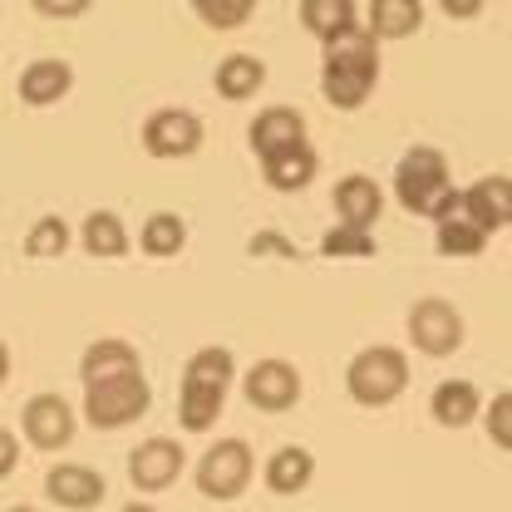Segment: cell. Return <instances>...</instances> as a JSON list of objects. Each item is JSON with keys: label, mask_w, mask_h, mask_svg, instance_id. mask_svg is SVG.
Here are the masks:
<instances>
[{"label": "cell", "mask_w": 512, "mask_h": 512, "mask_svg": "<svg viewBox=\"0 0 512 512\" xmlns=\"http://www.w3.org/2000/svg\"><path fill=\"white\" fill-rule=\"evenodd\" d=\"M335 217H340V227H360V232H375V222H380L384 212V192L375 178H365V173H345L340 183H335Z\"/></svg>", "instance_id": "9a60e30c"}, {"label": "cell", "mask_w": 512, "mask_h": 512, "mask_svg": "<svg viewBox=\"0 0 512 512\" xmlns=\"http://www.w3.org/2000/svg\"><path fill=\"white\" fill-rule=\"evenodd\" d=\"M242 394H247V404L261 409V414H286V409L301 399V370H296L291 360H281V355L256 360L252 370L242 375Z\"/></svg>", "instance_id": "8fae6325"}, {"label": "cell", "mask_w": 512, "mask_h": 512, "mask_svg": "<svg viewBox=\"0 0 512 512\" xmlns=\"http://www.w3.org/2000/svg\"><path fill=\"white\" fill-rule=\"evenodd\" d=\"M119 512H163V508H153V503H124Z\"/></svg>", "instance_id": "d590c367"}, {"label": "cell", "mask_w": 512, "mask_h": 512, "mask_svg": "<svg viewBox=\"0 0 512 512\" xmlns=\"http://www.w3.org/2000/svg\"><path fill=\"white\" fill-rule=\"evenodd\" d=\"M10 512H40V508H30V503H15V508H10Z\"/></svg>", "instance_id": "8d00e7d4"}, {"label": "cell", "mask_w": 512, "mask_h": 512, "mask_svg": "<svg viewBox=\"0 0 512 512\" xmlns=\"http://www.w3.org/2000/svg\"><path fill=\"white\" fill-rule=\"evenodd\" d=\"M301 25H306V35H316L320 45H330V40L350 35L365 20L355 15V0H301Z\"/></svg>", "instance_id": "603a6c76"}, {"label": "cell", "mask_w": 512, "mask_h": 512, "mask_svg": "<svg viewBox=\"0 0 512 512\" xmlns=\"http://www.w3.org/2000/svg\"><path fill=\"white\" fill-rule=\"evenodd\" d=\"M45 493H50V503H60V508H69V512H89L109 498V483H104V473L89 468V463H55V468L45 473Z\"/></svg>", "instance_id": "7c38bea8"}, {"label": "cell", "mask_w": 512, "mask_h": 512, "mask_svg": "<svg viewBox=\"0 0 512 512\" xmlns=\"http://www.w3.org/2000/svg\"><path fill=\"white\" fill-rule=\"evenodd\" d=\"M138 143H143V153L158 158V163L192 158V153L202 148V119H197L192 109H178V104L153 109V114L143 119V128H138Z\"/></svg>", "instance_id": "ba28073f"}, {"label": "cell", "mask_w": 512, "mask_h": 512, "mask_svg": "<svg viewBox=\"0 0 512 512\" xmlns=\"http://www.w3.org/2000/svg\"><path fill=\"white\" fill-rule=\"evenodd\" d=\"M69 89H74V64L69 60H30L20 69V84H15V94H20V104H30V109H50V104H60L69 99Z\"/></svg>", "instance_id": "2e32d148"}, {"label": "cell", "mask_w": 512, "mask_h": 512, "mask_svg": "<svg viewBox=\"0 0 512 512\" xmlns=\"http://www.w3.org/2000/svg\"><path fill=\"white\" fill-rule=\"evenodd\" d=\"M320 256H380V242H375V232H360V227H330L325 237H320Z\"/></svg>", "instance_id": "f1b7e54d"}, {"label": "cell", "mask_w": 512, "mask_h": 512, "mask_svg": "<svg viewBox=\"0 0 512 512\" xmlns=\"http://www.w3.org/2000/svg\"><path fill=\"white\" fill-rule=\"evenodd\" d=\"M463 335H468L463 311H458L453 301H444V296H419V301L409 306V340H414L419 355L448 360V355L463 350Z\"/></svg>", "instance_id": "52a82bcc"}, {"label": "cell", "mask_w": 512, "mask_h": 512, "mask_svg": "<svg viewBox=\"0 0 512 512\" xmlns=\"http://www.w3.org/2000/svg\"><path fill=\"white\" fill-rule=\"evenodd\" d=\"M188 5H192V15H197L207 30H217V35L242 30L256 15V0H188Z\"/></svg>", "instance_id": "83f0119b"}, {"label": "cell", "mask_w": 512, "mask_h": 512, "mask_svg": "<svg viewBox=\"0 0 512 512\" xmlns=\"http://www.w3.org/2000/svg\"><path fill=\"white\" fill-rule=\"evenodd\" d=\"M128 370H143V355L138 345L124 340V335H99L84 345L79 355V380L94 384V380H114V375H128Z\"/></svg>", "instance_id": "e0dca14e"}, {"label": "cell", "mask_w": 512, "mask_h": 512, "mask_svg": "<svg viewBox=\"0 0 512 512\" xmlns=\"http://www.w3.org/2000/svg\"><path fill=\"white\" fill-rule=\"evenodd\" d=\"M458 212L473 217L488 237L512 227V178L493 173V178H478L473 188H458Z\"/></svg>", "instance_id": "5bb4252c"}, {"label": "cell", "mask_w": 512, "mask_h": 512, "mask_svg": "<svg viewBox=\"0 0 512 512\" xmlns=\"http://www.w3.org/2000/svg\"><path fill=\"white\" fill-rule=\"evenodd\" d=\"M316 168H320L316 148H311V143H296V148L266 158V163H261V178H266L271 192H306L311 178H316Z\"/></svg>", "instance_id": "ffe728a7"}, {"label": "cell", "mask_w": 512, "mask_h": 512, "mask_svg": "<svg viewBox=\"0 0 512 512\" xmlns=\"http://www.w3.org/2000/svg\"><path fill=\"white\" fill-rule=\"evenodd\" d=\"M365 30L375 40H409L424 30V0H370Z\"/></svg>", "instance_id": "7402d4cb"}, {"label": "cell", "mask_w": 512, "mask_h": 512, "mask_svg": "<svg viewBox=\"0 0 512 512\" xmlns=\"http://www.w3.org/2000/svg\"><path fill=\"white\" fill-rule=\"evenodd\" d=\"M10 380V345H5V340H0V384Z\"/></svg>", "instance_id": "e575fe53"}, {"label": "cell", "mask_w": 512, "mask_h": 512, "mask_svg": "<svg viewBox=\"0 0 512 512\" xmlns=\"http://www.w3.org/2000/svg\"><path fill=\"white\" fill-rule=\"evenodd\" d=\"M261 478H266V488H271L276 498H296V493H306L311 478H316V453L301 444H281L266 458Z\"/></svg>", "instance_id": "ac0fdd59"}, {"label": "cell", "mask_w": 512, "mask_h": 512, "mask_svg": "<svg viewBox=\"0 0 512 512\" xmlns=\"http://www.w3.org/2000/svg\"><path fill=\"white\" fill-rule=\"evenodd\" d=\"M183 468H188V448L178 444V439H163V434L143 439V444L128 453V483H133L138 493H163V488H173V483L183 478Z\"/></svg>", "instance_id": "30bf717a"}, {"label": "cell", "mask_w": 512, "mask_h": 512, "mask_svg": "<svg viewBox=\"0 0 512 512\" xmlns=\"http://www.w3.org/2000/svg\"><path fill=\"white\" fill-rule=\"evenodd\" d=\"M69 242H74L69 222L55 217V212H45V217H35V227L25 232V256H35V261H55V256L69 252Z\"/></svg>", "instance_id": "4316f807"}, {"label": "cell", "mask_w": 512, "mask_h": 512, "mask_svg": "<svg viewBox=\"0 0 512 512\" xmlns=\"http://www.w3.org/2000/svg\"><path fill=\"white\" fill-rule=\"evenodd\" d=\"M20 429H25V444H35L40 453H60L69 448L74 429H79V414L69 409L64 394H30L25 409H20Z\"/></svg>", "instance_id": "9c48e42d"}, {"label": "cell", "mask_w": 512, "mask_h": 512, "mask_svg": "<svg viewBox=\"0 0 512 512\" xmlns=\"http://www.w3.org/2000/svg\"><path fill=\"white\" fill-rule=\"evenodd\" d=\"M345 389L360 409H389L409 389V355L399 345H365L345 365Z\"/></svg>", "instance_id": "277c9868"}, {"label": "cell", "mask_w": 512, "mask_h": 512, "mask_svg": "<svg viewBox=\"0 0 512 512\" xmlns=\"http://www.w3.org/2000/svg\"><path fill=\"white\" fill-rule=\"evenodd\" d=\"M232 380H237V355L227 345L192 350V360L183 365V384H178V424L188 434H207L227 409Z\"/></svg>", "instance_id": "7a4b0ae2"}, {"label": "cell", "mask_w": 512, "mask_h": 512, "mask_svg": "<svg viewBox=\"0 0 512 512\" xmlns=\"http://www.w3.org/2000/svg\"><path fill=\"white\" fill-rule=\"evenodd\" d=\"M483 5H488V0H439V10H444L448 20H478Z\"/></svg>", "instance_id": "d6a6232c"}, {"label": "cell", "mask_w": 512, "mask_h": 512, "mask_svg": "<svg viewBox=\"0 0 512 512\" xmlns=\"http://www.w3.org/2000/svg\"><path fill=\"white\" fill-rule=\"evenodd\" d=\"M434 247L444 256H458V261H468V256H483L488 252V232L473 222V217H463L458 207L434 222Z\"/></svg>", "instance_id": "d4e9b609"}, {"label": "cell", "mask_w": 512, "mask_h": 512, "mask_svg": "<svg viewBox=\"0 0 512 512\" xmlns=\"http://www.w3.org/2000/svg\"><path fill=\"white\" fill-rule=\"evenodd\" d=\"M375 84H380V40L365 25L320 45V94L330 109H340V114L365 109Z\"/></svg>", "instance_id": "6da1fadb"}, {"label": "cell", "mask_w": 512, "mask_h": 512, "mask_svg": "<svg viewBox=\"0 0 512 512\" xmlns=\"http://www.w3.org/2000/svg\"><path fill=\"white\" fill-rule=\"evenodd\" d=\"M79 247H84L89 256H99V261H119V256H128L133 237H128V227H124L119 212L99 207V212L84 217V227H79Z\"/></svg>", "instance_id": "44dd1931"}, {"label": "cell", "mask_w": 512, "mask_h": 512, "mask_svg": "<svg viewBox=\"0 0 512 512\" xmlns=\"http://www.w3.org/2000/svg\"><path fill=\"white\" fill-rule=\"evenodd\" d=\"M212 84H217V94H222L227 104L256 99V89L266 84V64L256 60V55H227V60H217Z\"/></svg>", "instance_id": "cb8c5ba5"}, {"label": "cell", "mask_w": 512, "mask_h": 512, "mask_svg": "<svg viewBox=\"0 0 512 512\" xmlns=\"http://www.w3.org/2000/svg\"><path fill=\"white\" fill-rule=\"evenodd\" d=\"M252 473H256V458H252V448H247V439H217V444L197 458V468H192L197 493L212 498V503L242 498L247 483H252Z\"/></svg>", "instance_id": "8992f818"}, {"label": "cell", "mask_w": 512, "mask_h": 512, "mask_svg": "<svg viewBox=\"0 0 512 512\" xmlns=\"http://www.w3.org/2000/svg\"><path fill=\"white\" fill-rule=\"evenodd\" d=\"M153 404V384L143 370H128V375H114V380H94L84 384V419L94 429H128L133 419H143Z\"/></svg>", "instance_id": "5b68a950"}, {"label": "cell", "mask_w": 512, "mask_h": 512, "mask_svg": "<svg viewBox=\"0 0 512 512\" xmlns=\"http://www.w3.org/2000/svg\"><path fill=\"white\" fill-rule=\"evenodd\" d=\"M394 197H399V207L414 212V217H429V222L448 217V212L458 207V188H453L448 158L439 148H429V143H414V148L399 158V168H394Z\"/></svg>", "instance_id": "3957f363"}, {"label": "cell", "mask_w": 512, "mask_h": 512, "mask_svg": "<svg viewBox=\"0 0 512 512\" xmlns=\"http://www.w3.org/2000/svg\"><path fill=\"white\" fill-rule=\"evenodd\" d=\"M252 252L261 256V252H281V256H301L291 242H281V237H252Z\"/></svg>", "instance_id": "836d02e7"}, {"label": "cell", "mask_w": 512, "mask_h": 512, "mask_svg": "<svg viewBox=\"0 0 512 512\" xmlns=\"http://www.w3.org/2000/svg\"><path fill=\"white\" fill-rule=\"evenodd\" d=\"M40 15H50V20H79L94 0H30Z\"/></svg>", "instance_id": "4dcf8cb0"}, {"label": "cell", "mask_w": 512, "mask_h": 512, "mask_svg": "<svg viewBox=\"0 0 512 512\" xmlns=\"http://www.w3.org/2000/svg\"><path fill=\"white\" fill-rule=\"evenodd\" d=\"M483 429H488V439L498 448H508L512 453V389H503V394H493V404H483Z\"/></svg>", "instance_id": "f546056e"}, {"label": "cell", "mask_w": 512, "mask_h": 512, "mask_svg": "<svg viewBox=\"0 0 512 512\" xmlns=\"http://www.w3.org/2000/svg\"><path fill=\"white\" fill-rule=\"evenodd\" d=\"M429 414L444 429H468L483 414V394H478L473 380H444L434 384V394H429Z\"/></svg>", "instance_id": "d6986e66"}, {"label": "cell", "mask_w": 512, "mask_h": 512, "mask_svg": "<svg viewBox=\"0 0 512 512\" xmlns=\"http://www.w3.org/2000/svg\"><path fill=\"white\" fill-rule=\"evenodd\" d=\"M138 247H143V256L168 261V256H178L188 247V222H183L178 212H153V217H143V227H138Z\"/></svg>", "instance_id": "484cf974"}, {"label": "cell", "mask_w": 512, "mask_h": 512, "mask_svg": "<svg viewBox=\"0 0 512 512\" xmlns=\"http://www.w3.org/2000/svg\"><path fill=\"white\" fill-rule=\"evenodd\" d=\"M15 463H20V439L10 429H0V483L15 473Z\"/></svg>", "instance_id": "1f68e13d"}, {"label": "cell", "mask_w": 512, "mask_h": 512, "mask_svg": "<svg viewBox=\"0 0 512 512\" xmlns=\"http://www.w3.org/2000/svg\"><path fill=\"white\" fill-rule=\"evenodd\" d=\"M247 138H252L256 163H266V158H276V153H286V148H296V143H311V138H306V114L291 109V104L261 109L252 119V128H247Z\"/></svg>", "instance_id": "4fadbf2b"}]
</instances>
